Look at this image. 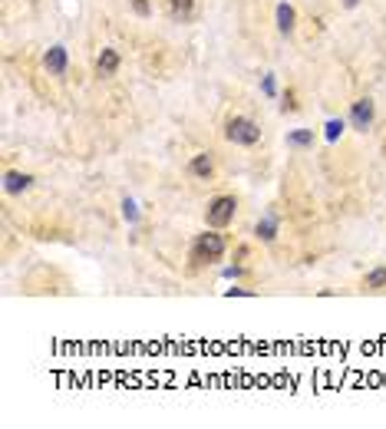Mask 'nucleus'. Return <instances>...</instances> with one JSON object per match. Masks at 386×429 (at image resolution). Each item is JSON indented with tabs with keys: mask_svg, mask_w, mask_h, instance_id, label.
<instances>
[{
	"mask_svg": "<svg viewBox=\"0 0 386 429\" xmlns=\"http://www.w3.org/2000/svg\"><path fill=\"white\" fill-rule=\"evenodd\" d=\"M168 14L182 20V23H189L195 17V0H168Z\"/></svg>",
	"mask_w": 386,
	"mask_h": 429,
	"instance_id": "obj_15",
	"label": "nucleus"
},
{
	"mask_svg": "<svg viewBox=\"0 0 386 429\" xmlns=\"http://www.w3.org/2000/svg\"><path fill=\"white\" fill-rule=\"evenodd\" d=\"M284 142H287V149H294V152H307L317 142V129H291V133L284 135Z\"/></svg>",
	"mask_w": 386,
	"mask_h": 429,
	"instance_id": "obj_11",
	"label": "nucleus"
},
{
	"mask_svg": "<svg viewBox=\"0 0 386 429\" xmlns=\"http://www.w3.org/2000/svg\"><path fill=\"white\" fill-rule=\"evenodd\" d=\"M33 182H37L33 172H23V169H7V172H3V192H7V195H23V192L33 189Z\"/></svg>",
	"mask_w": 386,
	"mask_h": 429,
	"instance_id": "obj_8",
	"label": "nucleus"
},
{
	"mask_svg": "<svg viewBox=\"0 0 386 429\" xmlns=\"http://www.w3.org/2000/svg\"><path fill=\"white\" fill-rule=\"evenodd\" d=\"M224 297H254V291L244 284H235V287H224Z\"/></svg>",
	"mask_w": 386,
	"mask_h": 429,
	"instance_id": "obj_20",
	"label": "nucleus"
},
{
	"mask_svg": "<svg viewBox=\"0 0 386 429\" xmlns=\"http://www.w3.org/2000/svg\"><path fill=\"white\" fill-rule=\"evenodd\" d=\"M93 70H96V76H103V79L116 76L119 70H122V57H119L116 46H103V50L96 53V59H93Z\"/></svg>",
	"mask_w": 386,
	"mask_h": 429,
	"instance_id": "obj_7",
	"label": "nucleus"
},
{
	"mask_svg": "<svg viewBox=\"0 0 386 429\" xmlns=\"http://www.w3.org/2000/svg\"><path fill=\"white\" fill-rule=\"evenodd\" d=\"M343 7H347V10H354V7H360V3H363V0H340Z\"/></svg>",
	"mask_w": 386,
	"mask_h": 429,
	"instance_id": "obj_21",
	"label": "nucleus"
},
{
	"mask_svg": "<svg viewBox=\"0 0 386 429\" xmlns=\"http://www.w3.org/2000/svg\"><path fill=\"white\" fill-rule=\"evenodd\" d=\"M238 218V195L222 192L208 198L205 205V228H228Z\"/></svg>",
	"mask_w": 386,
	"mask_h": 429,
	"instance_id": "obj_3",
	"label": "nucleus"
},
{
	"mask_svg": "<svg viewBox=\"0 0 386 429\" xmlns=\"http://www.w3.org/2000/svg\"><path fill=\"white\" fill-rule=\"evenodd\" d=\"M274 27H278L281 37H294V30H297V7L291 3V0H281V3L274 7Z\"/></svg>",
	"mask_w": 386,
	"mask_h": 429,
	"instance_id": "obj_10",
	"label": "nucleus"
},
{
	"mask_svg": "<svg viewBox=\"0 0 386 429\" xmlns=\"http://www.w3.org/2000/svg\"><path fill=\"white\" fill-rule=\"evenodd\" d=\"M360 287H363V291H370V294L386 291V265H376L373 271H367V274H363V281H360Z\"/></svg>",
	"mask_w": 386,
	"mask_h": 429,
	"instance_id": "obj_12",
	"label": "nucleus"
},
{
	"mask_svg": "<svg viewBox=\"0 0 386 429\" xmlns=\"http://www.w3.org/2000/svg\"><path fill=\"white\" fill-rule=\"evenodd\" d=\"M347 122H350V129L354 133H370L373 122H376V103H373L370 96H360L350 103L347 109Z\"/></svg>",
	"mask_w": 386,
	"mask_h": 429,
	"instance_id": "obj_4",
	"label": "nucleus"
},
{
	"mask_svg": "<svg viewBox=\"0 0 386 429\" xmlns=\"http://www.w3.org/2000/svg\"><path fill=\"white\" fill-rule=\"evenodd\" d=\"M129 7H133V14L135 17H152V0H129Z\"/></svg>",
	"mask_w": 386,
	"mask_h": 429,
	"instance_id": "obj_18",
	"label": "nucleus"
},
{
	"mask_svg": "<svg viewBox=\"0 0 386 429\" xmlns=\"http://www.w3.org/2000/svg\"><path fill=\"white\" fill-rule=\"evenodd\" d=\"M297 109H300V103H297V89L287 86L281 93V113H297Z\"/></svg>",
	"mask_w": 386,
	"mask_h": 429,
	"instance_id": "obj_17",
	"label": "nucleus"
},
{
	"mask_svg": "<svg viewBox=\"0 0 386 429\" xmlns=\"http://www.w3.org/2000/svg\"><path fill=\"white\" fill-rule=\"evenodd\" d=\"M224 278H228V281H241V278H244V274H248V271H244V265H241V261H235V265H228L222 271Z\"/></svg>",
	"mask_w": 386,
	"mask_h": 429,
	"instance_id": "obj_19",
	"label": "nucleus"
},
{
	"mask_svg": "<svg viewBox=\"0 0 386 429\" xmlns=\"http://www.w3.org/2000/svg\"><path fill=\"white\" fill-rule=\"evenodd\" d=\"M224 139L238 149H254L261 139H264V129H261V122H254L251 116H244V113H235V116L224 119Z\"/></svg>",
	"mask_w": 386,
	"mask_h": 429,
	"instance_id": "obj_2",
	"label": "nucleus"
},
{
	"mask_svg": "<svg viewBox=\"0 0 386 429\" xmlns=\"http://www.w3.org/2000/svg\"><path fill=\"white\" fill-rule=\"evenodd\" d=\"M347 126H350V122H347V119H340V116H330L324 122V139L327 142H340L343 139V133H347Z\"/></svg>",
	"mask_w": 386,
	"mask_h": 429,
	"instance_id": "obj_14",
	"label": "nucleus"
},
{
	"mask_svg": "<svg viewBox=\"0 0 386 429\" xmlns=\"http://www.w3.org/2000/svg\"><path fill=\"white\" fill-rule=\"evenodd\" d=\"M44 70L50 76H66L70 73V50L63 44H53L44 53Z\"/></svg>",
	"mask_w": 386,
	"mask_h": 429,
	"instance_id": "obj_6",
	"label": "nucleus"
},
{
	"mask_svg": "<svg viewBox=\"0 0 386 429\" xmlns=\"http://www.w3.org/2000/svg\"><path fill=\"white\" fill-rule=\"evenodd\" d=\"M119 215H122V222L129 225L133 231L139 228V225H142V208H139V202H135V198H129V195L119 202Z\"/></svg>",
	"mask_w": 386,
	"mask_h": 429,
	"instance_id": "obj_13",
	"label": "nucleus"
},
{
	"mask_svg": "<svg viewBox=\"0 0 386 429\" xmlns=\"http://www.w3.org/2000/svg\"><path fill=\"white\" fill-rule=\"evenodd\" d=\"M258 86H261V96H264V99H281V86H278V76L274 73H264Z\"/></svg>",
	"mask_w": 386,
	"mask_h": 429,
	"instance_id": "obj_16",
	"label": "nucleus"
},
{
	"mask_svg": "<svg viewBox=\"0 0 386 429\" xmlns=\"http://www.w3.org/2000/svg\"><path fill=\"white\" fill-rule=\"evenodd\" d=\"M281 235V218L274 215V211H264L258 222H254V238L261 241V245H274Z\"/></svg>",
	"mask_w": 386,
	"mask_h": 429,
	"instance_id": "obj_9",
	"label": "nucleus"
},
{
	"mask_svg": "<svg viewBox=\"0 0 386 429\" xmlns=\"http://www.w3.org/2000/svg\"><path fill=\"white\" fill-rule=\"evenodd\" d=\"M189 175L198 178V182H211V178L218 175V155L211 152V149H202V152H195L192 159H189Z\"/></svg>",
	"mask_w": 386,
	"mask_h": 429,
	"instance_id": "obj_5",
	"label": "nucleus"
},
{
	"mask_svg": "<svg viewBox=\"0 0 386 429\" xmlns=\"http://www.w3.org/2000/svg\"><path fill=\"white\" fill-rule=\"evenodd\" d=\"M231 248V238L224 228H205L192 238V248H189V261L192 267H211L224 261V254Z\"/></svg>",
	"mask_w": 386,
	"mask_h": 429,
	"instance_id": "obj_1",
	"label": "nucleus"
}]
</instances>
